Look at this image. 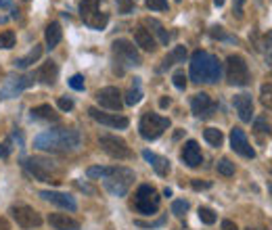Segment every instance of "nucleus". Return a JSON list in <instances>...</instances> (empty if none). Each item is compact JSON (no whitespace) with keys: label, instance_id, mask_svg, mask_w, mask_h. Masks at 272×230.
<instances>
[{"label":"nucleus","instance_id":"1","mask_svg":"<svg viewBox=\"0 0 272 230\" xmlns=\"http://www.w3.org/2000/svg\"><path fill=\"white\" fill-rule=\"evenodd\" d=\"M82 142V136L78 130H67V128H57L42 132L34 138V146L46 153H74Z\"/></svg>","mask_w":272,"mask_h":230},{"label":"nucleus","instance_id":"2","mask_svg":"<svg viewBox=\"0 0 272 230\" xmlns=\"http://www.w3.org/2000/svg\"><path fill=\"white\" fill-rule=\"evenodd\" d=\"M222 74V65L218 61V56L209 54L205 50H197L191 56V80L193 82H218Z\"/></svg>","mask_w":272,"mask_h":230},{"label":"nucleus","instance_id":"3","mask_svg":"<svg viewBox=\"0 0 272 230\" xmlns=\"http://www.w3.org/2000/svg\"><path fill=\"white\" fill-rule=\"evenodd\" d=\"M134 182V172L128 168H107V174L103 176V184L111 194L115 197H124L128 192V188L132 186Z\"/></svg>","mask_w":272,"mask_h":230},{"label":"nucleus","instance_id":"4","mask_svg":"<svg viewBox=\"0 0 272 230\" xmlns=\"http://www.w3.org/2000/svg\"><path fill=\"white\" fill-rule=\"evenodd\" d=\"M159 192L151 186V184H140L136 194H134V203L132 207L138 212V214H143V216H153V214H157L159 210Z\"/></svg>","mask_w":272,"mask_h":230},{"label":"nucleus","instance_id":"5","mask_svg":"<svg viewBox=\"0 0 272 230\" xmlns=\"http://www.w3.org/2000/svg\"><path fill=\"white\" fill-rule=\"evenodd\" d=\"M168 128H170V120L161 118L157 113H145L138 124V132L145 140H157Z\"/></svg>","mask_w":272,"mask_h":230},{"label":"nucleus","instance_id":"6","mask_svg":"<svg viewBox=\"0 0 272 230\" xmlns=\"http://www.w3.org/2000/svg\"><path fill=\"white\" fill-rule=\"evenodd\" d=\"M103 0H82L80 2V15L84 19V23L92 30H105L109 21V15L101 10Z\"/></svg>","mask_w":272,"mask_h":230},{"label":"nucleus","instance_id":"7","mask_svg":"<svg viewBox=\"0 0 272 230\" xmlns=\"http://www.w3.org/2000/svg\"><path fill=\"white\" fill-rule=\"evenodd\" d=\"M226 80L230 86H247L249 84V67L239 54H230L226 59Z\"/></svg>","mask_w":272,"mask_h":230},{"label":"nucleus","instance_id":"8","mask_svg":"<svg viewBox=\"0 0 272 230\" xmlns=\"http://www.w3.org/2000/svg\"><path fill=\"white\" fill-rule=\"evenodd\" d=\"M99 144H101L103 151L107 153L109 157H113V159L124 161V159H130V157H132V151H130L128 142L124 140V138H120V136L101 134V136H99Z\"/></svg>","mask_w":272,"mask_h":230},{"label":"nucleus","instance_id":"9","mask_svg":"<svg viewBox=\"0 0 272 230\" xmlns=\"http://www.w3.org/2000/svg\"><path fill=\"white\" fill-rule=\"evenodd\" d=\"M21 166H23V170H26L34 180H38V182H59V180L53 178V166L49 164V161L40 159V157H28V159H23Z\"/></svg>","mask_w":272,"mask_h":230},{"label":"nucleus","instance_id":"10","mask_svg":"<svg viewBox=\"0 0 272 230\" xmlns=\"http://www.w3.org/2000/svg\"><path fill=\"white\" fill-rule=\"evenodd\" d=\"M11 216L21 228H38L42 224V216L30 205H13L11 207Z\"/></svg>","mask_w":272,"mask_h":230},{"label":"nucleus","instance_id":"11","mask_svg":"<svg viewBox=\"0 0 272 230\" xmlns=\"http://www.w3.org/2000/svg\"><path fill=\"white\" fill-rule=\"evenodd\" d=\"M113 54L120 61H124L128 67H138L140 63H143V61H140V54L136 50V46L130 40H124V38L113 42Z\"/></svg>","mask_w":272,"mask_h":230},{"label":"nucleus","instance_id":"12","mask_svg":"<svg viewBox=\"0 0 272 230\" xmlns=\"http://www.w3.org/2000/svg\"><path fill=\"white\" fill-rule=\"evenodd\" d=\"M34 86V76H19V78H7L5 86L0 88V100L11 98V96H17L19 92L28 90Z\"/></svg>","mask_w":272,"mask_h":230},{"label":"nucleus","instance_id":"13","mask_svg":"<svg viewBox=\"0 0 272 230\" xmlns=\"http://www.w3.org/2000/svg\"><path fill=\"white\" fill-rule=\"evenodd\" d=\"M191 109L199 120H207L216 113L218 105L211 100V96L207 94V92H197V94L191 98Z\"/></svg>","mask_w":272,"mask_h":230},{"label":"nucleus","instance_id":"14","mask_svg":"<svg viewBox=\"0 0 272 230\" xmlns=\"http://www.w3.org/2000/svg\"><path fill=\"white\" fill-rule=\"evenodd\" d=\"M97 100L99 105L105 109H111V111H120L124 105V98H122V92L117 90L115 86H105L97 92Z\"/></svg>","mask_w":272,"mask_h":230},{"label":"nucleus","instance_id":"15","mask_svg":"<svg viewBox=\"0 0 272 230\" xmlns=\"http://www.w3.org/2000/svg\"><path fill=\"white\" fill-rule=\"evenodd\" d=\"M88 115L94 120V122H99L103 126H109V128H117V130H124L128 128V118H124V115H117V113H103L101 109L97 107H90L88 109Z\"/></svg>","mask_w":272,"mask_h":230},{"label":"nucleus","instance_id":"16","mask_svg":"<svg viewBox=\"0 0 272 230\" xmlns=\"http://www.w3.org/2000/svg\"><path fill=\"white\" fill-rule=\"evenodd\" d=\"M230 146H232V151L234 153H239L247 159H253L255 157V151H253V146L249 144V140H247V136L241 128H232L230 130Z\"/></svg>","mask_w":272,"mask_h":230},{"label":"nucleus","instance_id":"17","mask_svg":"<svg viewBox=\"0 0 272 230\" xmlns=\"http://www.w3.org/2000/svg\"><path fill=\"white\" fill-rule=\"evenodd\" d=\"M40 197L44 201H49L57 207H61V210H67V212H76L78 210V203L76 199L72 197V194H67V192H59V190H42L40 192Z\"/></svg>","mask_w":272,"mask_h":230},{"label":"nucleus","instance_id":"18","mask_svg":"<svg viewBox=\"0 0 272 230\" xmlns=\"http://www.w3.org/2000/svg\"><path fill=\"white\" fill-rule=\"evenodd\" d=\"M180 157H182V161H184L188 168H199L201 164H203V155H201V148H199L197 140H188L182 146Z\"/></svg>","mask_w":272,"mask_h":230},{"label":"nucleus","instance_id":"19","mask_svg":"<svg viewBox=\"0 0 272 230\" xmlns=\"http://www.w3.org/2000/svg\"><path fill=\"white\" fill-rule=\"evenodd\" d=\"M232 105L236 109V113H239L241 122H251L253 118V100L249 94H236L232 98Z\"/></svg>","mask_w":272,"mask_h":230},{"label":"nucleus","instance_id":"20","mask_svg":"<svg viewBox=\"0 0 272 230\" xmlns=\"http://www.w3.org/2000/svg\"><path fill=\"white\" fill-rule=\"evenodd\" d=\"M49 224L55 230H80V222L74 220V218L67 216V214H51Z\"/></svg>","mask_w":272,"mask_h":230},{"label":"nucleus","instance_id":"21","mask_svg":"<svg viewBox=\"0 0 272 230\" xmlns=\"http://www.w3.org/2000/svg\"><path fill=\"white\" fill-rule=\"evenodd\" d=\"M143 157L147 164H151V168L157 172V176H168L170 174V159H165L161 155H155V153H151V151H143Z\"/></svg>","mask_w":272,"mask_h":230},{"label":"nucleus","instance_id":"22","mask_svg":"<svg viewBox=\"0 0 272 230\" xmlns=\"http://www.w3.org/2000/svg\"><path fill=\"white\" fill-rule=\"evenodd\" d=\"M57 78H59V65L55 61H49V63H44L38 72H36V80L46 86H53L57 82Z\"/></svg>","mask_w":272,"mask_h":230},{"label":"nucleus","instance_id":"23","mask_svg":"<svg viewBox=\"0 0 272 230\" xmlns=\"http://www.w3.org/2000/svg\"><path fill=\"white\" fill-rule=\"evenodd\" d=\"M134 42H136V46H140L143 50H149V52H153L157 48V42H155V38H153V34L149 30H145L143 26L134 30Z\"/></svg>","mask_w":272,"mask_h":230},{"label":"nucleus","instance_id":"24","mask_svg":"<svg viewBox=\"0 0 272 230\" xmlns=\"http://www.w3.org/2000/svg\"><path fill=\"white\" fill-rule=\"evenodd\" d=\"M61 38H63V30H61V26H59L57 21L49 23V26H46V32H44L46 48H55V46L61 42Z\"/></svg>","mask_w":272,"mask_h":230},{"label":"nucleus","instance_id":"25","mask_svg":"<svg viewBox=\"0 0 272 230\" xmlns=\"http://www.w3.org/2000/svg\"><path fill=\"white\" fill-rule=\"evenodd\" d=\"M32 118L38 122H59V113H55V109L51 105H38L32 109Z\"/></svg>","mask_w":272,"mask_h":230},{"label":"nucleus","instance_id":"26","mask_svg":"<svg viewBox=\"0 0 272 230\" xmlns=\"http://www.w3.org/2000/svg\"><path fill=\"white\" fill-rule=\"evenodd\" d=\"M40 56H42V46H40V44H34V48H32L26 56H21V59L15 61V67H17V69H28L32 63H36Z\"/></svg>","mask_w":272,"mask_h":230},{"label":"nucleus","instance_id":"27","mask_svg":"<svg viewBox=\"0 0 272 230\" xmlns=\"http://www.w3.org/2000/svg\"><path fill=\"white\" fill-rule=\"evenodd\" d=\"M184 59H186V48H184V46H176V48L163 59L161 69H168V67L176 65V63H184Z\"/></svg>","mask_w":272,"mask_h":230},{"label":"nucleus","instance_id":"28","mask_svg":"<svg viewBox=\"0 0 272 230\" xmlns=\"http://www.w3.org/2000/svg\"><path fill=\"white\" fill-rule=\"evenodd\" d=\"M145 26H149V32H151V34H155L161 44H168V42H170V34L165 32V28L161 26V23H159L157 19H145Z\"/></svg>","mask_w":272,"mask_h":230},{"label":"nucleus","instance_id":"29","mask_svg":"<svg viewBox=\"0 0 272 230\" xmlns=\"http://www.w3.org/2000/svg\"><path fill=\"white\" fill-rule=\"evenodd\" d=\"M203 138L211 144V146H222V142H224V134L218 130V128H207L205 132H203Z\"/></svg>","mask_w":272,"mask_h":230},{"label":"nucleus","instance_id":"30","mask_svg":"<svg viewBox=\"0 0 272 230\" xmlns=\"http://www.w3.org/2000/svg\"><path fill=\"white\" fill-rule=\"evenodd\" d=\"M15 46V32H11V30H7V32H3L0 34V48H13Z\"/></svg>","mask_w":272,"mask_h":230},{"label":"nucleus","instance_id":"31","mask_svg":"<svg viewBox=\"0 0 272 230\" xmlns=\"http://www.w3.org/2000/svg\"><path fill=\"white\" fill-rule=\"evenodd\" d=\"M199 220L203 224H214L216 222L214 210H209V207H199Z\"/></svg>","mask_w":272,"mask_h":230},{"label":"nucleus","instance_id":"32","mask_svg":"<svg viewBox=\"0 0 272 230\" xmlns=\"http://www.w3.org/2000/svg\"><path fill=\"white\" fill-rule=\"evenodd\" d=\"M216 168H218V174H222V176H232L234 174V164H230L228 159H220Z\"/></svg>","mask_w":272,"mask_h":230},{"label":"nucleus","instance_id":"33","mask_svg":"<svg viewBox=\"0 0 272 230\" xmlns=\"http://www.w3.org/2000/svg\"><path fill=\"white\" fill-rule=\"evenodd\" d=\"M259 94H262V102H264V107H266L268 111H272V86H270V84H264V86H262V92H259Z\"/></svg>","mask_w":272,"mask_h":230},{"label":"nucleus","instance_id":"34","mask_svg":"<svg viewBox=\"0 0 272 230\" xmlns=\"http://www.w3.org/2000/svg\"><path fill=\"white\" fill-rule=\"evenodd\" d=\"M140 98H143V92H140L138 88H132L126 92V105H138Z\"/></svg>","mask_w":272,"mask_h":230},{"label":"nucleus","instance_id":"35","mask_svg":"<svg viewBox=\"0 0 272 230\" xmlns=\"http://www.w3.org/2000/svg\"><path fill=\"white\" fill-rule=\"evenodd\" d=\"M107 174V168H103V166H94V168H88L86 172V176L92 178V180H103V176Z\"/></svg>","mask_w":272,"mask_h":230},{"label":"nucleus","instance_id":"36","mask_svg":"<svg viewBox=\"0 0 272 230\" xmlns=\"http://www.w3.org/2000/svg\"><path fill=\"white\" fill-rule=\"evenodd\" d=\"M11 153H13V142H11V138L0 142V159H9Z\"/></svg>","mask_w":272,"mask_h":230},{"label":"nucleus","instance_id":"37","mask_svg":"<svg viewBox=\"0 0 272 230\" xmlns=\"http://www.w3.org/2000/svg\"><path fill=\"white\" fill-rule=\"evenodd\" d=\"M172 212H174L176 216H184V214L188 212V201H184V199L174 201V203H172Z\"/></svg>","mask_w":272,"mask_h":230},{"label":"nucleus","instance_id":"38","mask_svg":"<svg viewBox=\"0 0 272 230\" xmlns=\"http://www.w3.org/2000/svg\"><path fill=\"white\" fill-rule=\"evenodd\" d=\"M132 8H134V0H117V10L122 15L132 13Z\"/></svg>","mask_w":272,"mask_h":230},{"label":"nucleus","instance_id":"39","mask_svg":"<svg viewBox=\"0 0 272 230\" xmlns=\"http://www.w3.org/2000/svg\"><path fill=\"white\" fill-rule=\"evenodd\" d=\"M172 80H174V86L178 88V90H184V88H186V76H184V72H176V74L172 76Z\"/></svg>","mask_w":272,"mask_h":230},{"label":"nucleus","instance_id":"40","mask_svg":"<svg viewBox=\"0 0 272 230\" xmlns=\"http://www.w3.org/2000/svg\"><path fill=\"white\" fill-rule=\"evenodd\" d=\"M69 86H72L74 90H84V76H80V74L72 76L69 78Z\"/></svg>","mask_w":272,"mask_h":230},{"label":"nucleus","instance_id":"41","mask_svg":"<svg viewBox=\"0 0 272 230\" xmlns=\"http://www.w3.org/2000/svg\"><path fill=\"white\" fill-rule=\"evenodd\" d=\"M147 6L151 10H165L168 8V0H147Z\"/></svg>","mask_w":272,"mask_h":230},{"label":"nucleus","instance_id":"42","mask_svg":"<svg viewBox=\"0 0 272 230\" xmlns=\"http://www.w3.org/2000/svg\"><path fill=\"white\" fill-rule=\"evenodd\" d=\"M57 105H59V109H61V111H72L74 109V100L67 98V96H61L57 100Z\"/></svg>","mask_w":272,"mask_h":230},{"label":"nucleus","instance_id":"43","mask_svg":"<svg viewBox=\"0 0 272 230\" xmlns=\"http://www.w3.org/2000/svg\"><path fill=\"white\" fill-rule=\"evenodd\" d=\"M191 186H193L195 190H203V188H209V186H211V182H201V180H193V182H191Z\"/></svg>","mask_w":272,"mask_h":230},{"label":"nucleus","instance_id":"44","mask_svg":"<svg viewBox=\"0 0 272 230\" xmlns=\"http://www.w3.org/2000/svg\"><path fill=\"white\" fill-rule=\"evenodd\" d=\"M255 128H257L259 132H264V134H270V126H266L264 120H255Z\"/></svg>","mask_w":272,"mask_h":230},{"label":"nucleus","instance_id":"45","mask_svg":"<svg viewBox=\"0 0 272 230\" xmlns=\"http://www.w3.org/2000/svg\"><path fill=\"white\" fill-rule=\"evenodd\" d=\"M222 230H239V228H236V224H234V222L224 220V222H222Z\"/></svg>","mask_w":272,"mask_h":230},{"label":"nucleus","instance_id":"46","mask_svg":"<svg viewBox=\"0 0 272 230\" xmlns=\"http://www.w3.org/2000/svg\"><path fill=\"white\" fill-rule=\"evenodd\" d=\"M243 4H245V0H234V13L241 17V10H243Z\"/></svg>","mask_w":272,"mask_h":230},{"label":"nucleus","instance_id":"47","mask_svg":"<svg viewBox=\"0 0 272 230\" xmlns=\"http://www.w3.org/2000/svg\"><path fill=\"white\" fill-rule=\"evenodd\" d=\"M264 42H266L268 46H272V30H270V32L266 34V36H264Z\"/></svg>","mask_w":272,"mask_h":230},{"label":"nucleus","instance_id":"48","mask_svg":"<svg viewBox=\"0 0 272 230\" xmlns=\"http://www.w3.org/2000/svg\"><path fill=\"white\" fill-rule=\"evenodd\" d=\"M168 105H170V98H168V96H163V98L159 100V107H168Z\"/></svg>","mask_w":272,"mask_h":230},{"label":"nucleus","instance_id":"49","mask_svg":"<svg viewBox=\"0 0 272 230\" xmlns=\"http://www.w3.org/2000/svg\"><path fill=\"white\" fill-rule=\"evenodd\" d=\"M0 230H9V224H7V220H3V218H0Z\"/></svg>","mask_w":272,"mask_h":230},{"label":"nucleus","instance_id":"50","mask_svg":"<svg viewBox=\"0 0 272 230\" xmlns=\"http://www.w3.org/2000/svg\"><path fill=\"white\" fill-rule=\"evenodd\" d=\"M214 4H216V6H222V4H224V0H214Z\"/></svg>","mask_w":272,"mask_h":230},{"label":"nucleus","instance_id":"51","mask_svg":"<svg viewBox=\"0 0 272 230\" xmlns=\"http://www.w3.org/2000/svg\"><path fill=\"white\" fill-rule=\"evenodd\" d=\"M268 190H270V194H272V182H270V184H268Z\"/></svg>","mask_w":272,"mask_h":230},{"label":"nucleus","instance_id":"52","mask_svg":"<svg viewBox=\"0 0 272 230\" xmlns=\"http://www.w3.org/2000/svg\"><path fill=\"white\" fill-rule=\"evenodd\" d=\"M247 230H264V228H247Z\"/></svg>","mask_w":272,"mask_h":230},{"label":"nucleus","instance_id":"53","mask_svg":"<svg viewBox=\"0 0 272 230\" xmlns=\"http://www.w3.org/2000/svg\"><path fill=\"white\" fill-rule=\"evenodd\" d=\"M270 61H272V56H270Z\"/></svg>","mask_w":272,"mask_h":230},{"label":"nucleus","instance_id":"54","mask_svg":"<svg viewBox=\"0 0 272 230\" xmlns=\"http://www.w3.org/2000/svg\"><path fill=\"white\" fill-rule=\"evenodd\" d=\"M178 2H180V0H178Z\"/></svg>","mask_w":272,"mask_h":230}]
</instances>
